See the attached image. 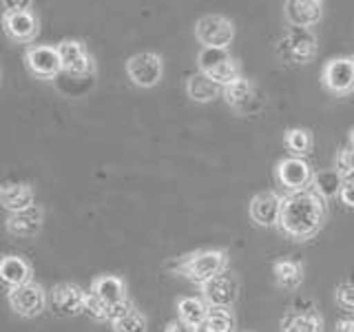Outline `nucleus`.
Segmentation results:
<instances>
[{"label":"nucleus","mask_w":354,"mask_h":332,"mask_svg":"<svg viewBox=\"0 0 354 332\" xmlns=\"http://www.w3.org/2000/svg\"><path fill=\"white\" fill-rule=\"evenodd\" d=\"M281 206H283V197L279 193L259 191L250 199L248 215L254 224L261 228H277L279 226V217H281Z\"/></svg>","instance_id":"dca6fc26"},{"label":"nucleus","mask_w":354,"mask_h":332,"mask_svg":"<svg viewBox=\"0 0 354 332\" xmlns=\"http://www.w3.org/2000/svg\"><path fill=\"white\" fill-rule=\"evenodd\" d=\"M33 3H11V0H5L3 3V11H22V9H31Z\"/></svg>","instance_id":"c9c22d12"},{"label":"nucleus","mask_w":354,"mask_h":332,"mask_svg":"<svg viewBox=\"0 0 354 332\" xmlns=\"http://www.w3.org/2000/svg\"><path fill=\"white\" fill-rule=\"evenodd\" d=\"M221 98H224V102L232 111H237L239 116H257L266 104V95L259 89V84L246 75H241L237 80H232L230 84H226Z\"/></svg>","instance_id":"39448f33"},{"label":"nucleus","mask_w":354,"mask_h":332,"mask_svg":"<svg viewBox=\"0 0 354 332\" xmlns=\"http://www.w3.org/2000/svg\"><path fill=\"white\" fill-rule=\"evenodd\" d=\"M283 144L295 158H308L315 147V136H313V131L306 127H292L286 131Z\"/></svg>","instance_id":"a878e982"},{"label":"nucleus","mask_w":354,"mask_h":332,"mask_svg":"<svg viewBox=\"0 0 354 332\" xmlns=\"http://www.w3.org/2000/svg\"><path fill=\"white\" fill-rule=\"evenodd\" d=\"M324 7L321 0H288L283 3V18L288 27L310 29L324 18Z\"/></svg>","instance_id":"a211bd4d"},{"label":"nucleus","mask_w":354,"mask_h":332,"mask_svg":"<svg viewBox=\"0 0 354 332\" xmlns=\"http://www.w3.org/2000/svg\"><path fill=\"white\" fill-rule=\"evenodd\" d=\"M0 204L9 210V215L27 210L36 206V188L27 182H7L0 188Z\"/></svg>","instance_id":"412c9836"},{"label":"nucleus","mask_w":354,"mask_h":332,"mask_svg":"<svg viewBox=\"0 0 354 332\" xmlns=\"http://www.w3.org/2000/svg\"><path fill=\"white\" fill-rule=\"evenodd\" d=\"M197 332H235V315L224 308H210L208 317L197 328Z\"/></svg>","instance_id":"cd10ccee"},{"label":"nucleus","mask_w":354,"mask_h":332,"mask_svg":"<svg viewBox=\"0 0 354 332\" xmlns=\"http://www.w3.org/2000/svg\"><path fill=\"white\" fill-rule=\"evenodd\" d=\"M315 175H317V171L310 166V162L306 158H295V155L281 158L274 166V180L279 184V188L286 191V195L313 188Z\"/></svg>","instance_id":"0eeeda50"},{"label":"nucleus","mask_w":354,"mask_h":332,"mask_svg":"<svg viewBox=\"0 0 354 332\" xmlns=\"http://www.w3.org/2000/svg\"><path fill=\"white\" fill-rule=\"evenodd\" d=\"M44 226V208L42 206H31L27 210H20V213H11L5 219V228L11 237H20V239H31L36 237Z\"/></svg>","instance_id":"6ab92c4d"},{"label":"nucleus","mask_w":354,"mask_h":332,"mask_svg":"<svg viewBox=\"0 0 354 332\" xmlns=\"http://www.w3.org/2000/svg\"><path fill=\"white\" fill-rule=\"evenodd\" d=\"M195 40L202 49H228L235 40V22L219 14L202 16L195 22Z\"/></svg>","instance_id":"6e6552de"},{"label":"nucleus","mask_w":354,"mask_h":332,"mask_svg":"<svg viewBox=\"0 0 354 332\" xmlns=\"http://www.w3.org/2000/svg\"><path fill=\"white\" fill-rule=\"evenodd\" d=\"M7 302L9 308L14 310L18 317L25 319H36L40 317L49 306V293L47 288L38 282H29L25 286L9 288L7 290Z\"/></svg>","instance_id":"1a4fd4ad"},{"label":"nucleus","mask_w":354,"mask_h":332,"mask_svg":"<svg viewBox=\"0 0 354 332\" xmlns=\"http://www.w3.org/2000/svg\"><path fill=\"white\" fill-rule=\"evenodd\" d=\"M348 147H350V151L354 153V129L350 131V136H348Z\"/></svg>","instance_id":"e433bc0d"},{"label":"nucleus","mask_w":354,"mask_h":332,"mask_svg":"<svg viewBox=\"0 0 354 332\" xmlns=\"http://www.w3.org/2000/svg\"><path fill=\"white\" fill-rule=\"evenodd\" d=\"M175 310H177V319L186 321L195 328H199L204 324V319L210 313V306L204 302L202 297H195V295H184L175 302Z\"/></svg>","instance_id":"393cba45"},{"label":"nucleus","mask_w":354,"mask_h":332,"mask_svg":"<svg viewBox=\"0 0 354 332\" xmlns=\"http://www.w3.org/2000/svg\"><path fill=\"white\" fill-rule=\"evenodd\" d=\"M88 293L95 295L100 302L106 306L109 324H113V321H118L120 317H124L127 313H131V310L136 308L129 299L127 282L122 279L120 275H97V277H93Z\"/></svg>","instance_id":"7ed1b4c3"},{"label":"nucleus","mask_w":354,"mask_h":332,"mask_svg":"<svg viewBox=\"0 0 354 332\" xmlns=\"http://www.w3.org/2000/svg\"><path fill=\"white\" fill-rule=\"evenodd\" d=\"M341 186H343V180H341V175L335 171V169H324V171H319L315 175V184L313 188L315 191L326 199V202H330V199H335L339 197L341 193Z\"/></svg>","instance_id":"bb28decb"},{"label":"nucleus","mask_w":354,"mask_h":332,"mask_svg":"<svg viewBox=\"0 0 354 332\" xmlns=\"http://www.w3.org/2000/svg\"><path fill=\"white\" fill-rule=\"evenodd\" d=\"M230 255L226 248H199L182 255L171 264V270L177 277H184L188 284L202 288L213 277L228 270Z\"/></svg>","instance_id":"f03ea898"},{"label":"nucleus","mask_w":354,"mask_h":332,"mask_svg":"<svg viewBox=\"0 0 354 332\" xmlns=\"http://www.w3.org/2000/svg\"><path fill=\"white\" fill-rule=\"evenodd\" d=\"M0 277H3L7 288H18L33 282V268L20 255H5L3 261H0Z\"/></svg>","instance_id":"4be33fe9"},{"label":"nucleus","mask_w":354,"mask_h":332,"mask_svg":"<svg viewBox=\"0 0 354 332\" xmlns=\"http://www.w3.org/2000/svg\"><path fill=\"white\" fill-rule=\"evenodd\" d=\"M199 293H202L199 297H202L210 308L230 310L239 297V277L232 270H224L199 288Z\"/></svg>","instance_id":"4468645a"},{"label":"nucleus","mask_w":354,"mask_h":332,"mask_svg":"<svg viewBox=\"0 0 354 332\" xmlns=\"http://www.w3.org/2000/svg\"><path fill=\"white\" fill-rule=\"evenodd\" d=\"M197 71L226 86L241 77V62L232 58L228 49H202L197 53Z\"/></svg>","instance_id":"423d86ee"},{"label":"nucleus","mask_w":354,"mask_h":332,"mask_svg":"<svg viewBox=\"0 0 354 332\" xmlns=\"http://www.w3.org/2000/svg\"><path fill=\"white\" fill-rule=\"evenodd\" d=\"M58 53L62 58V71L64 75H71V77H93L97 66H95V60L93 55L88 53L86 44L82 40H75V38H66V40H60L58 44Z\"/></svg>","instance_id":"f8f14e48"},{"label":"nucleus","mask_w":354,"mask_h":332,"mask_svg":"<svg viewBox=\"0 0 354 332\" xmlns=\"http://www.w3.org/2000/svg\"><path fill=\"white\" fill-rule=\"evenodd\" d=\"M86 297L88 293L80 284L73 282H60L53 286L49 293V304L60 317H77L86 313Z\"/></svg>","instance_id":"2eb2a0df"},{"label":"nucleus","mask_w":354,"mask_h":332,"mask_svg":"<svg viewBox=\"0 0 354 332\" xmlns=\"http://www.w3.org/2000/svg\"><path fill=\"white\" fill-rule=\"evenodd\" d=\"M321 86L337 98L354 93V53L330 58L321 69Z\"/></svg>","instance_id":"9d476101"},{"label":"nucleus","mask_w":354,"mask_h":332,"mask_svg":"<svg viewBox=\"0 0 354 332\" xmlns=\"http://www.w3.org/2000/svg\"><path fill=\"white\" fill-rule=\"evenodd\" d=\"M111 328H113V332H149V319L142 310L133 308L131 313L113 321Z\"/></svg>","instance_id":"c85d7f7f"},{"label":"nucleus","mask_w":354,"mask_h":332,"mask_svg":"<svg viewBox=\"0 0 354 332\" xmlns=\"http://www.w3.org/2000/svg\"><path fill=\"white\" fill-rule=\"evenodd\" d=\"M335 302L341 310L354 315V279L348 282H341L335 290Z\"/></svg>","instance_id":"7c9ffc66"},{"label":"nucleus","mask_w":354,"mask_h":332,"mask_svg":"<svg viewBox=\"0 0 354 332\" xmlns=\"http://www.w3.org/2000/svg\"><path fill=\"white\" fill-rule=\"evenodd\" d=\"M164 332H197V328L191 326V324H186V321H182V319H173V321L166 324Z\"/></svg>","instance_id":"72a5a7b5"},{"label":"nucleus","mask_w":354,"mask_h":332,"mask_svg":"<svg viewBox=\"0 0 354 332\" xmlns=\"http://www.w3.org/2000/svg\"><path fill=\"white\" fill-rule=\"evenodd\" d=\"M3 29L16 42H31L36 40L40 31V22L33 9L22 11H3Z\"/></svg>","instance_id":"f3484780"},{"label":"nucleus","mask_w":354,"mask_h":332,"mask_svg":"<svg viewBox=\"0 0 354 332\" xmlns=\"http://www.w3.org/2000/svg\"><path fill=\"white\" fill-rule=\"evenodd\" d=\"M339 202L354 210V182H343L341 186V193H339Z\"/></svg>","instance_id":"473e14b6"},{"label":"nucleus","mask_w":354,"mask_h":332,"mask_svg":"<svg viewBox=\"0 0 354 332\" xmlns=\"http://www.w3.org/2000/svg\"><path fill=\"white\" fill-rule=\"evenodd\" d=\"M332 169L341 175L343 182H354V153L350 151V147H343L337 151Z\"/></svg>","instance_id":"c756f323"},{"label":"nucleus","mask_w":354,"mask_h":332,"mask_svg":"<svg viewBox=\"0 0 354 332\" xmlns=\"http://www.w3.org/2000/svg\"><path fill=\"white\" fill-rule=\"evenodd\" d=\"M272 277L281 290H297L306 277L304 264L297 259H277L272 264Z\"/></svg>","instance_id":"b1692460"},{"label":"nucleus","mask_w":354,"mask_h":332,"mask_svg":"<svg viewBox=\"0 0 354 332\" xmlns=\"http://www.w3.org/2000/svg\"><path fill=\"white\" fill-rule=\"evenodd\" d=\"M25 66L36 80H58L62 71V58L55 44H31L25 51Z\"/></svg>","instance_id":"ddd939ff"},{"label":"nucleus","mask_w":354,"mask_h":332,"mask_svg":"<svg viewBox=\"0 0 354 332\" xmlns=\"http://www.w3.org/2000/svg\"><path fill=\"white\" fill-rule=\"evenodd\" d=\"M86 315L91 317V319H95V321H106V324H109L106 306L100 302L95 295H91V293H88V297H86Z\"/></svg>","instance_id":"2f4dec72"},{"label":"nucleus","mask_w":354,"mask_h":332,"mask_svg":"<svg viewBox=\"0 0 354 332\" xmlns=\"http://www.w3.org/2000/svg\"><path fill=\"white\" fill-rule=\"evenodd\" d=\"M319 53V40L313 29L288 27L279 42H277V55L292 66L310 64Z\"/></svg>","instance_id":"20e7f679"},{"label":"nucleus","mask_w":354,"mask_h":332,"mask_svg":"<svg viewBox=\"0 0 354 332\" xmlns=\"http://www.w3.org/2000/svg\"><path fill=\"white\" fill-rule=\"evenodd\" d=\"M328 202L321 197L315 188L299 193L283 195L281 217H279V232L292 241H310L319 235L328 217Z\"/></svg>","instance_id":"f257e3e1"},{"label":"nucleus","mask_w":354,"mask_h":332,"mask_svg":"<svg viewBox=\"0 0 354 332\" xmlns=\"http://www.w3.org/2000/svg\"><path fill=\"white\" fill-rule=\"evenodd\" d=\"M127 75L131 84L140 89H153L164 77V58L155 51H140L127 60Z\"/></svg>","instance_id":"9b49d317"},{"label":"nucleus","mask_w":354,"mask_h":332,"mask_svg":"<svg viewBox=\"0 0 354 332\" xmlns=\"http://www.w3.org/2000/svg\"><path fill=\"white\" fill-rule=\"evenodd\" d=\"M279 326L281 332H324V317L313 306H290Z\"/></svg>","instance_id":"aec40b11"},{"label":"nucleus","mask_w":354,"mask_h":332,"mask_svg":"<svg viewBox=\"0 0 354 332\" xmlns=\"http://www.w3.org/2000/svg\"><path fill=\"white\" fill-rule=\"evenodd\" d=\"M335 332H354V317H343L337 321Z\"/></svg>","instance_id":"f704fd0d"},{"label":"nucleus","mask_w":354,"mask_h":332,"mask_svg":"<svg viewBox=\"0 0 354 332\" xmlns=\"http://www.w3.org/2000/svg\"><path fill=\"white\" fill-rule=\"evenodd\" d=\"M221 93H224V86L217 84L213 77H208L204 73H193L188 75L186 80V95L193 100V102L197 104H208L213 102V100L221 98Z\"/></svg>","instance_id":"5701e85b"}]
</instances>
